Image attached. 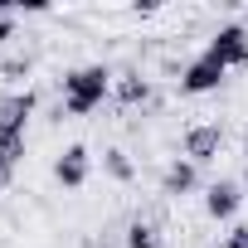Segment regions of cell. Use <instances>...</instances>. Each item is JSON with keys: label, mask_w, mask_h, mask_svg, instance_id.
Listing matches in <instances>:
<instances>
[{"label": "cell", "mask_w": 248, "mask_h": 248, "mask_svg": "<svg viewBox=\"0 0 248 248\" xmlns=\"http://www.w3.org/2000/svg\"><path fill=\"white\" fill-rule=\"evenodd\" d=\"M224 248H248V229H243V224H238V229H233V233H229V243H224Z\"/></svg>", "instance_id": "cell-12"}, {"label": "cell", "mask_w": 248, "mask_h": 248, "mask_svg": "<svg viewBox=\"0 0 248 248\" xmlns=\"http://www.w3.org/2000/svg\"><path fill=\"white\" fill-rule=\"evenodd\" d=\"M54 175H59V185H83V180H88V151H83V146H68V151L59 156Z\"/></svg>", "instance_id": "cell-6"}, {"label": "cell", "mask_w": 248, "mask_h": 248, "mask_svg": "<svg viewBox=\"0 0 248 248\" xmlns=\"http://www.w3.org/2000/svg\"><path fill=\"white\" fill-rule=\"evenodd\" d=\"M34 112V93H15L0 102V185L10 180L15 161L25 156V122Z\"/></svg>", "instance_id": "cell-1"}, {"label": "cell", "mask_w": 248, "mask_h": 248, "mask_svg": "<svg viewBox=\"0 0 248 248\" xmlns=\"http://www.w3.org/2000/svg\"><path fill=\"white\" fill-rule=\"evenodd\" d=\"M107 88H112V73L107 68H78V73L63 78V107L73 117H83V112H93L107 97Z\"/></svg>", "instance_id": "cell-2"}, {"label": "cell", "mask_w": 248, "mask_h": 248, "mask_svg": "<svg viewBox=\"0 0 248 248\" xmlns=\"http://www.w3.org/2000/svg\"><path fill=\"white\" fill-rule=\"evenodd\" d=\"M204 209H209L214 219H229V214L238 209V185H229V180L209 185V195H204Z\"/></svg>", "instance_id": "cell-7"}, {"label": "cell", "mask_w": 248, "mask_h": 248, "mask_svg": "<svg viewBox=\"0 0 248 248\" xmlns=\"http://www.w3.org/2000/svg\"><path fill=\"white\" fill-rule=\"evenodd\" d=\"M243 151H248V141H243Z\"/></svg>", "instance_id": "cell-14"}, {"label": "cell", "mask_w": 248, "mask_h": 248, "mask_svg": "<svg viewBox=\"0 0 248 248\" xmlns=\"http://www.w3.org/2000/svg\"><path fill=\"white\" fill-rule=\"evenodd\" d=\"M10 34H15V20H10V15H0V44H5Z\"/></svg>", "instance_id": "cell-13"}, {"label": "cell", "mask_w": 248, "mask_h": 248, "mask_svg": "<svg viewBox=\"0 0 248 248\" xmlns=\"http://www.w3.org/2000/svg\"><path fill=\"white\" fill-rule=\"evenodd\" d=\"M127 248H156V229L151 224H132L127 229Z\"/></svg>", "instance_id": "cell-9"}, {"label": "cell", "mask_w": 248, "mask_h": 248, "mask_svg": "<svg viewBox=\"0 0 248 248\" xmlns=\"http://www.w3.org/2000/svg\"><path fill=\"white\" fill-rule=\"evenodd\" d=\"M185 190H195V161H175L166 170V195H185Z\"/></svg>", "instance_id": "cell-8"}, {"label": "cell", "mask_w": 248, "mask_h": 248, "mask_svg": "<svg viewBox=\"0 0 248 248\" xmlns=\"http://www.w3.org/2000/svg\"><path fill=\"white\" fill-rule=\"evenodd\" d=\"M214 63H224V68H233V63H248V34L238 30V25H229V30H219L214 34V44L204 49Z\"/></svg>", "instance_id": "cell-3"}, {"label": "cell", "mask_w": 248, "mask_h": 248, "mask_svg": "<svg viewBox=\"0 0 248 248\" xmlns=\"http://www.w3.org/2000/svg\"><path fill=\"white\" fill-rule=\"evenodd\" d=\"M117 97H122V102H141V97H146V83H141V78H122Z\"/></svg>", "instance_id": "cell-10"}, {"label": "cell", "mask_w": 248, "mask_h": 248, "mask_svg": "<svg viewBox=\"0 0 248 248\" xmlns=\"http://www.w3.org/2000/svg\"><path fill=\"white\" fill-rule=\"evenodd\" d=\"M219 146H224V132H219V127H195V132L185 137V156H190L195 166L214 161V156H219Z\"/></svg>", "instance_id": "cell-4"}, {"label": "cell", "mask_w": 248, "mask_h": 248, "mask_svg": "<svg viewBox=\"0 0 248 248\" xmlns=\"http://www.w3.org/2000/svg\"><path fill=\"white\" fill-rule=\"evenodd\" d=\"M224 73H229V68H224V63H214V59L204 54V59H195V63H190V73H185V93H209V88H219V83H224Z\"/></svg>", "instance_id": "cell-5"}, {"label": "cell", "mask_w": 248, "mask_h": 248, "mask_svg": "<svg viewBox=\"0 0 248 248\" xmlns=\"http://www.w3.org/2000/svg\"><path fill=\"white\" fill-rule=\"evenodd\" d=\"M107 170H112L117 180H127V175H132V161L122 156V151H107Z\"/></svg>", "instance_id": "cell-11"}]
</instances>
